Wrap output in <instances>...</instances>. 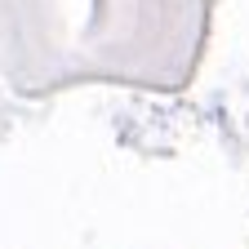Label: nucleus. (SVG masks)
I'll list each match as a JSON object with an SVG mask.
<instances>
[]
</instances>
